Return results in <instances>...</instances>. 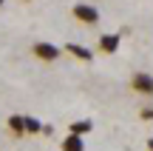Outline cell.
I'll return each instance as SVG.
<instances>
[{"mask_svg": "<svg viewBox=\"0 0 153 151\" xmlns=\"http://www.w3.org/2000/svg\"><path fill=\"white\" fill-rule=\"evenodd\" d=\"M31 49H34V54H37L40 60H45V63H54L57 57H60V49H57L54 43H34Z\"/></svg>", "mask_w": 153, "mask_h": 151, "instance_id": "obj_3", "label": "cell"}, {"mask_svg": "<svg viewBox=\"0 0 153 151\" xmlns=\"http://www.w3.org/2000/svg\"><path fill=\"white\" fill-rule=\"evenodd\" d=\"M0 6H3V0H0Z\"/></svg>", "mask_w": 153, "mask_h": 151, "instance_id": "obj_12", "label": "cell"}, {"mask_svg": "<svg viewBox=\"0 0 153 151\" xmlns=\"http://www.w3.org/2000/svg\"><path fill=\"white\" fill-rule=\"evenodd\" d=\"M148 148H150V151H153V137H150V140H148Z\"/></svg>", "mask_w": 153, "mask_h": 151, "instance_id": "obj_11", "label": "cell"}, {"mask_svg": "<svg viewBox=\"0 0 153 151\" xmlns=\"http://www.w3.org/2000/svg\"><path fill=\"white\" fill-rule=\"evenodd\" d=\"M65 51L71 57H76V60H94V51L91 49H85V46H79V43H65Z\"/></svg>", "mask_w": 153, "mask_h": 151, "instance_id": "obj_5", "label": "cell"}, {"mask_svg": "<svg viewBox=\"0 0 153 151\" xmlns=\"http://www.w3.org/2000/svg\"><path fill=\"white\" fill-rule=\"evenodd\" d=\"M131 86H133V91H136V94H145V97L153 94V77H150V74H145V71L133 74Z\"/></svg>", "mask_w": 153, "mask_h": 151, "instance_id": "obj_2", "label": "cell"}, {"mask_svg": "<svg viewBox=\"0 0 153 151\" xmlns=\"http://www.w3.org/2000/svg\"><path fill=\"white\" fill-rule=\"evenodd\" d=\"M142 120H153V106H148V108H142Z\"/></svg>", "mask_w": 153, "mask_h": 151, "instance_id": "obj_10", "label": "cell"}, {"mask_svg": "<svg viewBox=\"0 0 153 151\" xmlns=\"http://www.w3.org/2000/svg\"><path fill=\"white\" fill-rule=\"evenodd\" d=\"M9 128H11V134H14V137H23V134H26V125H23V117H20V114H11V117H9Z\"/></svg>", "mask_w": 153, "mask_h": 151, "instance_id": "obj_7", "label": "cell"}, {"mask_svg": "<svg viewBox=\"0 0 153 151\" xmlns=\"http://www.w3.org/2000/svg\"><path fill=\"white\" fill-rule=\"evenodd\" d=\"M62 151H85V146H82V137L68 134L65 140H62Z\"/></svg>", "mask_w": 153, "mask_h": 151, "instance_id": "obj_6", "label": "cell"}, {"mask_svg": "<svg viewBox=\"0 0 153 151\" xmlns=\"http://www.w3.org/2000/svg\"><path fill=\"white\" fill-rule=\"evenodd\" d=\"M119 46H122V34H102L99 37V51H105V54H114Z\"/></svg>", "mask_w": 153, "mask_h": 151, "instance_id": "obj_4", "label": "cell"}, {"mask_svg": "<svg viewBox=\"0 0 153 151\" xmlns=\"http://www.w3.org/2000/svg\"><path fill=\"white\" fill-rule=\"evenodd\" d=\"M88 131H91V120H79V123H71V134L82 137V134H88Z\"/></svg>", "mask_w": 153, "mask_h": 151, "instance_id": "obj_9", "label": "cell"}, {"mask_svg": "<svg viewBox=\"0 0 153 151\" xmlns=\"http://www.w3.org/2000/svg\"><path fill=\"white\" fill-rule=\"evenodd\" d=\"M71 14L76 17V23H85V26H97L99 23V9L91 3H76L71 9Z\"/></svg>", "mask_w": 153, "mask_h": 151, "instance_id": "obj_1", "label": "cell"}, {"mask_svg": "<svg viewBox=\"0 0 153 151\" xmlns=\"http://www.w3.org/2000/svg\"><path fill=\"white\" fill-rule=\"evenodd\" d=\"M23 125H26V134H40L43 125H40L37 117H23Z\"/></svg>", "mask_w": 153, "mask_h": 151, "instance_id": "obj_8", "label": "cell"}]
</instances>
